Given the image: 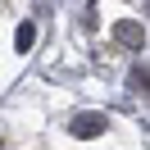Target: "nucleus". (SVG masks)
<instances>
[{
	"label": "nucleus",
	"instance_id": "obj_1",
	"mask_svg": "<svg viewBox=\"0 0 150 150\" xmlns=\"http://www.w3.org/2000/svg\"><path fill=\"white\" fill-rule=\"evenodd\" d=\"M105 127H109V118H105V114H77V118L68 123V132H73V137H82V141L100 137Z\"/></svg>",
	"mask_w": 150,
	"mask_h": 150
},
{
	"label": "nucleus",
	"instance_id": "obj_2",
	"mask_svg": "<svg viewBox=\"0 0 150 150\" xmlns=\"http://www.w3.org/2000/svg\"><path fill=\"white\" fill-rule=\"evenodd\" d=\"M114 37H118V41H127V46H137V50L146 46V32H141L137 23H118V28H114Z\"/></svg>",
	"mask_w": 150,
	"mask_h": 150
},
{
	"label": "nucleus",
	"instance_id": "obj_3",
	"mask_svg": "<svg viewBox=\"0 0 150 150\" xmlns=\"http://www.w3.org/2000/svg\"><path fill=\"white\" fill-rule=\"evenodd\" d=\"M32 41H37V28H32V23H18V32H14V46H18V50H32Z\"/></svg>",
	"mask_w": 150,
	"mask_h": 150
}]
</instances>
